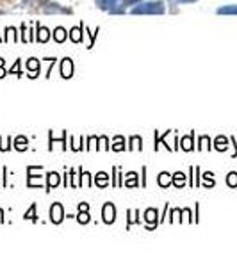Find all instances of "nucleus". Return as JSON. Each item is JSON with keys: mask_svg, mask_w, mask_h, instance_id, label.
I'll return each mask as SVG.
<instances>
[{"mask_svg": "<svg viewBox=\"0 0 237 267\" xmlns=\"http://www.w3.org/2000/svg\"><path fill=\"white\" fill-rule=\"evenodd\" d=\"M132 13L134 14H163L164 13V4L163 2H146V4L134 7Z\"/></svg>", "mask_w": 237, "mask_h": 267, "instance_id": "f257e3e1", "label": "nucleus"}, {"mask_svg": "<svg viewBox=\"0 0 237 267\" xmlns=\"http://www.w3.org/2000/svg\"><path fill=\"white\" fill-rule=\"evenodd\" d=\"M63 219H65L63 205H61V203H54V205L50 207V221L52 223H56V225H59Z\"/></svg>", "mask_w": 237, "mask_h": 267, "instance_id": "f03ea898", "label": "nucleus"}, {"mask_svg": "<svg viewBox=\"0 0 237 267\" xmlns=\"http://www.w3.org/2000/svg\"><path fill=\"white\" fill-rule=\"evenodd\" d=\"M102 217H103V223H107V225L114 223V219H116V208H114L112 203H105V205H103Z\"/></svg>", "mask_w": 237, "mask_h": 267, "instance_id": "7ed1b4c3", "label": "nucleus"}, {"mask_svg": "<svg viewBox=\"0 0 237 267\" xmlns=\"http://www.w3.org/2000/svg\"><path fill=\"white\" fill-rule=\"evenodd\" d=\"M61 75L65 79H70L73 75V64H71V59H63V64H61Z\"/></svg>", "mask_w": 237, "mask_h": 267, "instance_id": "20e7f679", "label": "nucleus"}, {"mask_svg": "<svg viewBox=\"0 0 237 267\" xmlns=\"http://www.w3.org/2000/svg\"><path fill=\"white\" fill-rule=\"evenodd\" d=\"M144 221L148 223V225H152V226H157V210L155 208H148V210L144 212ZM150 226V228H152Z\"/></svg>", "mask_w": 237, "mask_h": 267, "instance_id": "39448f33", "label": "nucleus"}, {"mask_svg": "<svg viewBox=\"0 0 237 267\" xmlns=\"http://www.w3.org/2000/svg\"><path fill=\"white\" fill-rule=\"evenodd\" d=\"M59 182H61V178H59V175L56 173V171H52V173H48V183H47V191H50V189H54V187H57L59 185Z\"/></svg>", "mask_w": 237, "mask_h": 267, "instance_id": "423d86ee", "label": "nucleus"}, {"mask_svg": "<svg viewBox=\"0 0 237 267\" xmlns=\"http://www.w3.org/2000/svg\"><path fill=\"white\" fill-rule=\"evenodd\" d=\"M48 38H50V34H48V29L47 27H37V41L39 43H47Z\"/></svg>", "mask_w": 237, "mask_h": 267, "instance_id": "0eeeda50", "label": "nucleus"}, {"mask_svg": "<svg viewBox=\"0 0 237 267\" xmlns=\"http://www.w3.org/2000/svg\"><path fill=\"white\" fill-rule=\"evenodd\" d=\"M171 182H173V178L169 177V173L163 171V173L159 175V185H161V187H168V185H169Z\"/></svg>", "mask_w": 237, "mask_h": 267, "instance_id": "6e6552de", "label": "nucleus"}, {"mask_svg": "<svg viewBox=\"0 0 237 267\" xmlns=\"http://www.w3.org/2000/svg\"><path fill=\"white\" fill-rule=\"evenodd\" d=\"M27 68L33 71V75H31L33 79H34V77H37V73H39V62H37V59H29Z\"/></svg>", "mask_w": 237, "mask_h": 267, "instance_id": "1a4fd4ad", "label": "nucleus"}, {"mask_svg": "<svg viewBox=\"0 0 237 267\" xmlns=\"http://www.w3.org/2000/svg\"><path fill=\"white\" fill-rule=\"evenodd\" d=\"M66 38H68V32H66V30H65L63 27H57L56 32H54V39H56L57 43H63Z\"/></svg>", "mask_w": 237, "mask_h": 267, "instance_id": "9d476101", "label": "nucleus"}, {"mask_svg": "<svg viewBox=\"0 0 237 267\" xmlns=\"http://www.w3.org/2000/svg\"><path fill=\"white\" fill-rule=\"evenodd\" d=\"M95 183H97L98 187H105L107 183H109V178H107V173H98L97 178H95Z\"/></svg>", "mask_w": 237, "mask_h": 267, "instance_id": "9b49d317", "label": "nucleus"}, {"mask_svg": "<svg viewBox=\"0 0 237 267\" xmlns=\"http://www.w3.org/2000/svg\"><path fill=\"white\" fill-rule=\"evenodd\" d=\"M14 148H16V150H18V151L27 150V139H25L24 136L16 137V141H14Z\"/></svg>", "mask_w": 237, "mask_h": 267, "instance_id": "f8f14e48", "label": "nucleus"}, {"mask_svg": "<svg viewBox=\"0 0 237 267\" xmlns=\"http://www.w3.org/2000/svg\"><path fill=\"white\" fill-rule=\"evenodd\" d=\"M70 38H71V41H75V43H80L82 41V34H80V27H73L70 30Z\"/></svg>", "mask_w": 237, "mask_h": 267, "instance_id": "ddd939ff", "label": "nucleus"}, {"mask_svg": "<svg viewBox=\"0 0 237 267\" xmlns=\"http://www.w3.org/2000/svg\"><path fill=\"white\" fill-rule=\"evenodd\" d=\"M173 183H175L177 187H182V185L186 183V175H184V173H175V175H173Z\"/></svg>", "mask_w": 237, "mask_h": 267, "instance_id": "4468645a", "label": "nucleus"}, {"mask_svg": "<svg viewBox=\"0 0 237 267\" xmlns=\"http://www.w3.org/2000/svg\"><path fill=\"white\" fill-rule=\"evenodd\" d=\"M141 145H143V141H141L139 136L131 137V150H141V148H143Z\"/></svg>", "mask_w": 237, "mask_h": 267, "instance_id": "2eb2a0df", "label": "nucleus"}, {"mask_svg": "<svg viewBox=\"0 0 237 267\" xmlns=\"http://www.w3.org/2000/svg\"><path fill=\"white\" fill-rule=\"evenodd\" d=\"M25 219H29V221H37V216H36V205H31V208H29L27 212H25Z\"/></svg>", "mask_w": 237, "mask_h": 267, "instance_id": "dca6fc26", "label": "nucleus"}, {"mask_svg": "<svg viewBox=\"0 0 237 267\" xmlns=\"http://www.w3.org/2000/svg\"><path fill=\"white\" fill-rule=\"evenodd\" d=\"M182 150H186V151L193 150V134H191L189 137H184V139H182Z\"/></svg>", "mask_w": 237, "mask_h": 267, "instance_id": "f3484780", "label": "nucleus"}, {"mask_svg": "<svg viewBox=\"0 0 237 267\" xmlns=\"http://www.w3.org/2000/svg\"><path fill=\"white\" fill-rule=\"evenodd\" d=\"M112 150H116V151H123V150H125V146H123V137H121V136L114 137V145H112Z\"/></svg>", "mask_w": 237, "mask_h": 267, "instance_id": "a211bd4d", "label": "nucleus"}, {"mask_svg": "<svg viewBox=\"0 0 237 267\" xmlns=\"http://www.w3.org/2000/svg\"><path fill=\"white\" fill-rule=\"evenodd\" d=\"M135 177H137L135 173H129V175H127V180H125L127 187H135V185H137V180H135Z\"/></svg>", "mask_w": 237, "mask_h": 267, "instance_id": "6ab92c4d", "label": "nucleus"}, {"mask_svg": "<svg viewBox=\"0 0 237 267\" xmlns=\"http://www.w3.org/2000/svg\"><path fill=\"white\" fill-rule=\"evenodd\" d=\"M219 14H237V5H227L218 11Z\"/></svg>", "mask_w": 237, "mask_h": 267, "instance_id": "aec40b11", "label": "nucleus"}, {"mask_svg": "<svg viewBox=\"0 0 237 267\" xmlns=\"http://www.w3.org/2000/svg\"><path fill=\"white\" fill-rule=\"evenodd\" d=\"M114 4H116V0H98V5L102 9H111V7H114Z\"/></svg>", "mask_w": 237, "mask_h": 267, "instance_id": "412c9836", "label": "nucleus"}, {"mask_svg": "<svg viewBox=\"0 0 237 267\" xmlns=\"http://www.w3.org/2000/svg\"><path fill=\"white\" fill-rule=\"evenodd\" d=\"M77 221H79V223H82V225L89 223V214H88V210H80V214L77 216Z\"/></svg>", "mask_w": 237, "mask_h": 267, "instance_id": "4be33fe9", "label": "nucleus"}, {"mask_svg": "<svg viewBox=\"0 0 237 267\" xmlns=\"http://www.w3.org/2000/svg\"><path fill=\"white\" fill-rule=\"evenodd\" d=\"M45 13H66V9H63L59 5H47V7H45Z\"/></svg>", "mask_w": 237, "mask_h": 267, "instance_id": "5701e85b", "label": "nucleus"}, {"mask_svg": "<svg viewBox=\"0 0 237 267\" xmlns=\"http://www.w3.org/2000/svg\"><path fill=\"white\" fill-rule=\"evenodd\" d=\"M82 185H86V187H89L91 185V178H89V173H86V171H82Z\"/></svg>", "mask_w": 237, "mask_h": 267, "instance_id": "b1692460", "label": "nucleus"}, {"mask_svg": "<svg viewBox=\"0 0 237 267\" xmlns=\"http://www.w3.org/2000/svg\"><path fill=\"white\" fill-rule=\"evenodd\" d=\"M228 185H232V187H236L237 185V175L236 173H230V177H228Z\"/></svg>", "mask_w": 237, "mask_h": 267, "instance_id": "393cba45", "label": "nucleus"}, {"mask_svg": "<svg viewBox=\"0 0 237 267\" xmlns=\"http://www.w3.org/2000/svg\"><path fill=\"white\" fill-rule=\"evenodd\" d=\"M216 148H218V150H225V148H227V146H225V139H223V137H219V139L216 141Z\"/></svg>", "mask_w": 237, "mask_h": 267, "instance_id": "a878e982", "label": "nucleus"}, {"mask_svg": "<svg viewBox=\"0 0 237 267\" xmlns=\"http://www.w3.org/2000/svg\"><path fill=\"white\" fill-rule=\"evenodd\" d=\"M129 214H131V221H129V225H132V223H135V221H137V210H131L129 212Z\"/></svg>", "mask_w": 237, "mask_h": 267, "instance_id": "bb28decb", "label": "nucleus"}, {"mask_svg": "<svg viewBox=\"0 0 237 267\" xmlns=\"http://www.w3.org/2000/svg\"><path fill=\"white\" fill-rule=\"evenodd\" d=\"M11 73H16V75H22V71H20V61L14 64V68H11Z\"/></svg>", "mask_w": 237, "mask_h": 267, "instance_id": "cd10ccee", "label": "nucleus"}, {"mask_svg": "<svg viewBox=\"0 0 237 267\" xmlns=\"http://www.w3.org/2000/svg\"><path fill=\"white\" fill-rule=\"evenodd\" d=\"M139 0H123V4L125 5H134V4H137Z\"/></svg>", "mask_w": 237, "mask_h": 267, "instance_id": "c85d7f7f", "label": "nucleus"}, {"mask_svg": "<svg viewBox=\"0 0 237 267\" xmlns=\"http://www.w3.org/2000/svg\"><path fill=\"white\" fill-rule=\"evenodd\" d=\"M100 143H102L103 150H107V148H109V146H107V139H105V137H100Z\"/></svg>", "mask_w": 237, "mask_h": 267, "instance_id": "c756f323", "label": "nucleus"}, {"mask_svg": "<svg viewBox=\"0 0 237 267\" xmlns=\"http://www.w3.org/2000/svg\"><path fill=\"white\" fill-rule=\"evenodd\" d=\"M79 210H89V205H88V203H80Z\"/></svg>", "mask_w": 237, "mask_h": 267, "instance_id": "7c9ffc66", "label": "nucleus"}, {"mask_svg": "<svg viewBox=\"0 0 237 267\" xmlns=\"http://www.w3.org/2000/svg\"><path fill=\"white\" fill-rule=\"evenodd\" d=\"M180 2H195V0H180Z\"/></svg>", "mask_w": 237, "mask_h": 267, "instance_id": "2f4dec72", "label": "nucleus"}, {"mask_svg": "<svg viewBox=\"0 0 237 267\" xmlns=\"http://www.w3.org/2000/svg\"><path fill=\"white\" fill-rule=\"evenodd\" d=\"M2 64H4V59H0V66H2Z\"/></svg>", "mask_w": 237, "mask_h": 267, "instance_id": "473e14b6", "label": "nucleus"}, {"mask_svg": "<svg viewBox=\"0 0 237 267\" xmlns=\"http://www.w3.org/2000/svg\"><path fill=\"white\" fill-rule=\"evenodd\" d=\"M39 2H47V0H39Z\"/></svg>", "mask_w": 237, "mask_h": 267, "instance_id": "72a5a7b5", "label": "nucleus"}]
</instances>
